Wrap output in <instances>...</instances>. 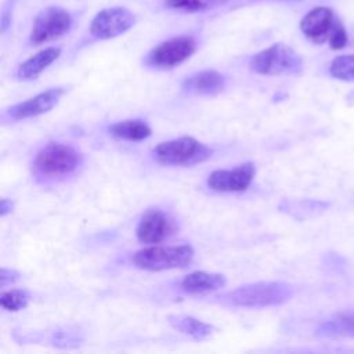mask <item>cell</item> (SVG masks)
I'll return each mask as SVG.
<instances>
[{
  "mask_svg": "<svg viewBox=\"0 0 354 354\" xmlns=\"http://www.w3.org/2000/svg\"><path fill=\"white\" fill-rule=\"evenodd\" d=\"M293 296V288L286 282H256L223 293L218 299L228 306L261 308L279 306Z\"/></svg>",
  "mask_w": 354,
  "mask_h": 354,
  "instance_id": "2",
  "label": "cell"
},
{
  "mask_svg": "<svg viewBox=\"0 0 354 354\" xmlns=\"http://www.w3.org/2000/svg\"><path fill=\"white\" fill-rule=\"evenodd\" d=\"M227 86V77L214 71L206 69L201 72H195L191 76L183 80V90L195 95H216L221 93Z\"/></svg>",
  "mask_w": 354,
  "mask_h": 354,
  "instance_id": "12",
  "label": "cell"
},
{
  "mask_svg": "<svg viewBox=\"0 0 354 354\" xmlns=\"http://www.w3.org/2000/svg\"><path fill=\"white\" fill-rule=\"evenodd\" d=\"M83 160V153L72 144L50 141L36 152L32 160V174L43 183L61 180L75 174Z\"/></svg>",
  "mask_w": 354,
  "mask_h": 354,
  "instance_id": "1",
  "label": "cell"
},
{
  "mask_svg": "<svg viewBox=\"0 0 354 354\" xmlns=\"http://www.w3.org/2000/svg\"><path fill=\"white\" fill-rule=\"evenodd\" d=\"M227 279L223 274L217 272H206V271H192L183 277L180 281V288L185 293L199 295L209 293L224 288Z\"/></svg>",
  "mask_w": 354,
  "mask_h": 354,
  "instance_id": "14",
  "label": "cell"
},
{
  "mask_svg": "<svg viewBox=\"0 0 354 354\" xmlns=\"http://www.w3.org/2000/svg\"><path fill=\"white\" fill-rule=\"evenodd\" d=\"M256 176V166L245 162L234 169H218L207 176L206 184L216 192H243L249 188Z\"/></svg>",
  "mask_w": 354,
  "mask_h": 354,
  "instance_id": "11",
  "label": "cell"
},
{
  "mask_svg": "<svg viewBox=\"0 0 354 354\" xmlns=\"http://www.w3.org/2000/svg\"><path fill=\"white\" fill-rule=\"evenodd\" d=\"M59 55L61 47H47L40 50L18 66L17 77L24 82L35 80L43 71H46L54 61H57Z\"/></svg>",
  "mask_w": 354,
  "mask_h": 354,
  "instance_id": "15",
  "label": "cell"
},
{
  "mask_svg": "<svg viewBox=\"0 0 354 354\" xmlns=\"http://www.w3.org/2000/svg\"><path fill=\"white\" fill-rule=\"evenodd\" d=\"M158 163L166 166H194L207 160L213 149L194 137H178L159 142L153 151Z\"/></svg>",
  "mask_w": 354,
  "mask_h": 354,
  "instance_id": "3",
  "label": "cell"
},
{
  "mask_svg": "<svg viewBox=\"0 0 354 354\" xmlns=\"http://www.w3.org/2000/svg\"><path fill=\"white\" fill-rule=\"evenodd\" d=\"M30 300V295L25 289L4 290L0 296V304L7 311L24 310Z\"/></svg>",
  "mask_w": 354,
  "mask_h": 354,
  "instance_id": "19",
  "label": "cell"
},
{
  "mask_svg": "<svg viewBox=\"0 0 354 354\" xmlns=\"http://www.w3.org/2000/svg\"><path fill=\"white\" fill-rule=\"evenodd\" d=\"M19 278H21V274H19L17 270H14V268H6V267L1 268V274H0V283H1V288H6L7 285H11V283L17 282Z\"/></svg>",
  "mask_w": 354,
  "mask_h": 354,
  "instance_id": "23",
  "label": "cell"
},
{
  "mask_svg": "<svg viewBox=\"0 0 354 354\" xmlns=\"http://www.w3.org/2000/svg\"><path fill=\"white\" fill-rule=\"evenodd\" d=\"M329 73L344 82H354V55L336 57L329 65Z\"/></svg>",
  "mask_w": 354,
  "mask_h": 354,
  "instance_id": "20",
  "label": "cell"
},
{
  "mask_svg": "<svg viewBox=\"0 0 354 354\" xmlns=\"http://www.w3.org/2000/svg\"><path fill=\"white\" fill-rule=\"evenodd\" d=\"M176 220L159 207L147 209L136 227V236L144 245H158L177 232Z\"/></svg>",
  "mask_w": 354,
  "mask_h": 354,
  "instance_id": "7",
  "label": "cell"
},
{
  "mask_svg": "<svg viewBox=\"0 0 354 354\" xmlns=\"http://www.w3.org/2000/svg\"><path fill=\"white\" fill-rule=\"evenodd\" d=\"M194 259L191 245H148L131 256L133 264L140 270L165 271L188 266Z\"/></svg>",
  "mask_w": 354,
  "mask_h": 354,
  "instance_id": "4",
  "label": "cell"
},
{
  "mask_svg": "<svg viewBox=\"0 0 354 354\" xmlns=\"http://www.w3.org/2000/svg\"><path fill=\"white\" fill-rule=\"evenodd\" d=\"M328 40H329L330 48H333V50H339V48H343L346 46L347 36H346V32H344V29H343V26L340 24H336L333 26Z\"/></svg>",
  "mask_w": 354,
  "mask_h": 354,
  "instance_id": "22",
  "label": "cell"
},
{
  "mask_svg": "<svg viewBox=\"0 0 354 354\" xmlns=\"http://www.w3.org/2000/svg\"><path fill=\"white\" fill-rule=\"evenodd\" d=\"M333 26L332 11L326 7L313 8L300 22L301 32L315 43H322L329 39Z\"/></svg>",
  "mask_w": 354,
  "mask_h": 354,
  "instance_id": "13",
  "label": "cell"
},
{
  "mask_svg": "<svg viewBox=\"0 0 354 354\" xmlns=\"http://www.w3.org/2000/svg\"><path fill=\"white\" fill-rule=\"evenodd\" d=\"M12 209H14V202H12L11 199L3 198V199L0 201V214H1V217H4V216H7L8 213H11Z\"/></svg>",
  "mask_w": 354,
  "mask_h": 354,
  "instance_id": "24",
  "label": "cell"
},
{
  "mask_svg": "<svg viewBox=\"0 0 354 354\" xmlns=\"http://www.w3.org/2000/svg\"><path fill=\"white\" fill-rule=\"evenodd\" d=\"M136 15L124 7H111L101 10L90 24V33L100 40L113 39L131 29Z\"/></svg>",
  "mask_w": 354,
  "mask_h": 354,
  "instance_id": "10",
  "label": "cell"
},
{
  "mask_svg": "<svg viewBox=\"0 0 354 354\" xmlns=\"http://www.w3.org/2000/svg\"><path fill=\"white\" fill-rule=\"evenodd\" d=\"M317 335L328 339L354 337V313H339L324 321Z\"/></svg>",
  "mask_w": 354,
  "mask_h": 354,
  "instance_id": "17",
  "label": "cell"
},
{
  "mask_svg": "<svg viewBox=\"0 0 354 354\" xmlns=\"http://www.w3.org/2000/svg\"><path fill=\"white\" fill-rule=\"evenodd\" d=\"M169 324L178 332L195 339L203 340L207 339L214 328L210 324H206L201 319H196L191 315H169Z\"/></svg>",
  "mask_w": 354,
  "mask_h": 354,
  "instance_id": "18",
  "label": "cell"
},
{
  "mask_svg": "<svg viewBox=\"0 0 354 354\" xmlns=\"http://www.w3.org/2000/svg\"><path fill=\"white\" fill-rule=\"evenodd\" d=\"M72 17L61 7H47L35 18L29 40L32 44H43L55 40L69 32Z\"/></svg>",
  "mask_w": 354,
  "mask_h": 354,
  "instance_id": "8",
  "label": "cell"
},
{
  "mask_svg": "<svg viewBox=\"0 0 354 354\" xmlns=\"http://www.w3.org/2000/svg\"><path fill=\"white\" fill-rule=\"evenodd\" d=\"M225 0H165V4L169 8L183 10V11H188V12H195V11L207 10L210 7L221 4Z\"/></svg>",
  "mask_w": 354,
  "mask_h": 354,
  "instance_id": "21",
  "label": "cell"
},
{
  "mask_svg": "<svg viewBox=\"0 0 354 354\" xmlns=\"http://www.w3.org/2000/svg\"><path fill=\"white\" fill-rule=\"evenodd\" d=\"M195 51L196 40L194 37H171L153 47L145 57V64L155 69H171L187 61Z\"/></svg>",
  "mask_w": 354,
  "mask_h": 354,
  "instance_id": "6",
  "label": "cell"
},
{
  "mask_svg": "<svg viewBox=\"0 0 354 354\" xmlns=\"http://www.w3.org/2000/svg\"><path fill=\"white\" fill-rule=\"evenodd\" d=\"M108 133L118 140L142 141L151 136L152 130L144 119H124L111 124Z\"/></svg>",
  "mask_w": 354,
  "mask_h": 354,
  "instance_id": "16",
  "label": "cell"
},
{
  "mask_svg": "<svg viewBox=\"0 0 354 354\" xmlns=\"http://www.w3.org/2000/svg\"><path fill=\"white\" fill-rule=\"evenodd\" d=\"M66 93V87H51L46 91H41L22 102L8 106L3 112V120L18 122L29 118H36L51 111Z\"/></svg>",
  "mask_w": 354,
  "mask_h": 354,
  "instance_id": "9",
  "label": "cell"
},
{
  "mask_svg": "<svg viewBox=\"0 0 354 354\" xmlns=\"http://www.w3.org/2000/svg\"><path fill=\"white\" fill-rule=\"evenodd\" d=\"M249 66L259 75H292L301 71L303 61L293 48L277 43L254 54L250 58Z\"/></svg>",
  "mask_w": 354,
  "mask_h": 354,
  "instance_id": "5",
  "label": "cell"
}]
</instances>
